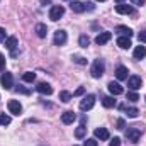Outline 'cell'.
Instances as JSON below:
<instances>
[{
    "label": "cell",
    "instance_id": "obj_19",
    "mask_svg": "<svg viewBox=\"0 0 146 146\" xmlns=\"http://www.w3.org/2000/svg\"><path fill=\"white\" fill-rule=\"evenodd\" d=\"M115 76H117V80H127V68L126 66H117Z\"/></svg>",
    "mask_w": 146,
    "mask_h": 146
},
{
    "label": "cell",
    "instance_id": "obj_6",
    "mask_svg": "<svg viewBox=\"0 0 146 146\" xmlns=\"http://www.w3.org/2000/svg\"><path fill=\"white\" fill-rule=\"evenodd\" d=\"M141 83H143V80H141V76H138V75H131V76L127 78V87H129L131 90L141 88Z\"/></svg>",
    "mask_w": 146,
    "mask_h": 146
},
{
    "label": "cell",
    "instance_id": "obj_29",
    "mask_svg": "<svg viewBox=\"0 0 146 146\" xmlns=\"http://www.w3.org/2000/svg\"><path fill=\"white\" fill-rule=\"evenodd\" d=\"M73 61H75L76 65H87V60H85L83 56H78V54L73 56Z\"/></svg>",
    "mask_w": 146,
    "mask_h": 146
},
{
    "label": "cell",
    "instance_id": "obj_28",
    "mask_svg": "<svg viewBox=\"0 0 146 146\" xmlns=\"http://www.w3.org/2000/svg\"><path fill=\"white\" fill-rule=\"evenodd\" d=\"M127 100H131V102H138L139 100V95L133 90V92H127Z\"/></svg>",
    "mask_w": 146,
    "mask_h": 146
},
{
    "label": "cell",
    "instance_id": "obj_39",
    "mask_svg": "<svg viewBox=\"0 0 146 146\" xmlns=\"http://www.w3.org/2000/svg\"><path fill=\"white\" fill-rule=\"evenodd\" d=\"M85 10H94V3L92 2H87L85 3Z\"/></svg>",
    "mask_w": 146,
    "mask_h": 146
},
{
    "label": "cell",
    "instance_id": "obj_9",
    "mask_svg": "<svg viewBox=\"0 0 146 146\" xmlns=\"http://www.w3.org/2000/svg\"><path fill=\"white\" fill-rule=\"evenodd\" d=\"M107 88H109V92L112 94V95H121V94L124 92L122 85H121V83H117V82H109Z\"/></svg>",
    "mask_w": 146,
    "mask_h": 146
},
{
    "label": "cell",
    "instance_id": "obj_32",
    "mask_svg": "<svg viewBox=\"0 0 146 146\" xmlns=\"http://www.w3.org/2000/svg\"><path fill=\"white\" fill-rule=\"evenodd\" d=\"M83 94H85V88L80 87V88H76V90L73 92V97H76V95H83Z\"/></svg>",
    "mask_w": 146,
    "mask_h": 146
},
{
    "label": "cell",
    "instance_id": "obj_14",
    "mask_svg": "<svg viewBox=\"0 0 146 146\" xmlns=\"http://www.w3.org/2000/svg\"><path fill=\"white\" fill-rule=\"evenodd\" d=\"M110 37H112V33H100L99 36L95 37V42L99 44V46H102V44H106V42H109L110 41Z\"/></svg>",
    "mask_w": 146,
    "mask_h": 146
},
{
    "label": "cell",
    "instance_id": "obj_2",
    "mask_svg": "<svg viewBox=\"0 0 146 146\" xmlns=\"http://www.w3.org/2000/svg\"><path fill=\"white\" fill-rule=\"evenodd\" d=\"M126 138H127L131 143H138V141H139V138H141V129H139L138 126L129 127V129L126 131Z\"/></svg>",
    "mask_w": 146,
    "mask_h": 146
},
{
    "label": "cell",
    "instance_id": "obj_37",
    "mask_svg": "<svg viewBox=\"0 0 146 146\" xmlns=\"http://www.w3.org/2000/svg\"><path fill=\"white\" fill-rule=\"evenodd\" d=\"M124 126H126L124 119H119V121H117V129H124Z\"/></svg>",
    "mask_w": 146,
    "mask_h": 146
},
{
    "label": "cell",
    "instance_id": "obj_22",
    "mask_svg": "<svg viewBox=\"0 0 146 146\" xmlns=\"http://www.w3.org/2000/svg\"><path fill=\"white\" fill-rule=\"evenodd\" d=\"M85 133H87V127H85L83 124H80V126H78V127L75 129V136H76L78 139H82V138L85 136Z\"/></svg>",
    "mask_w": 146,
    "mask_h": 146
},
{
    "label": "cell",
    "instance_id": "obj_40",
    "mask_svg": "<svg viewBox=\"0 0 146 146\" xmlns=\"http://www.w3.org/2000/svg\"><path fill=\"white\" fill-rule=\"evenodd\" d=\"M17 92H22V94H29V90H26V88H22V87H17Z\"/></svg>",
    "mask_w": 146,
    "mask_h": 146
},
{
    "label": "cell",
    "instance_id": "obj_3",
    "mask_svg": "<svg viewBox=\"0 0 146 146\" xmlns=\"http://www.w3.org/2000/svg\"><path fill=\"white\" fill-rule=\"evenodd\" d=\"M65 14V7L63 5H53L49 10V19L51 21H60Z\"/></svg>",
    "mask_w": 146,
    "mask_h": 146
},
{
    "label": "cell",
    "instance_id": "obj_31",
    "mask_svg": "<svg viewBox=\"0 0 146 146\" xmlns=\"http://www.w3.org/2000/svg\"><path fill=\"white\" fill-rule=\"evenodd\" d=\"M83 146H97V139H94V138H90V139H87Z\"/></svg>",
    "mask_w": 146,
    "mask_h": 146
},
{
    "label": "cell",
    "instance_id": "obj_35",
    "mask_svg": "<svg viewBox=\"0 0 146 146\" xmlns=\"http://www.w3.org/2000/svg\"><path fill=\"white\" fill-rule=\"evenodd\" d=\"M138 39H139V42H146V31H143V33H139V36H138Z\"/></svg>",
    "mask_w": 146,
    "mask_h": 146
},
{
    "label": "cell",
    "instance_id": "obj_18",
    "mask_svg": "<svg viewBox=\"0 0 146 146\" xmlns=\"http://www.w3.org/2000/svg\"><path fill=\"white\" fill-rule=\"evenodd\" d=\"M145 56H146V46H143V44L136 46V49H134V58H136V60H143Z\"/></svg>",
    "mask_w": 146,
    "mask_h": 146
},
{
    "label": "cell",
    "instance_id": "obj_21",
    "mask_svg": "<svg viewBox=\"0 0 146 146\" xmlns=\"http://www.w3.org/2000/svg\"><path fill=\"white\" fill-rule=\"evenodd\" d=\"M36 34L39 37H46V34H48V27H46V24H37L36 26Z\"/></svg>",
    "mask_w": 146,
    "mask_h": 146
},
{
    "label": "cell",
    "instance_id": "obj_16",
    "mask_svg": "<svg viewBox=\"0 0 146 146\" xmlns=\"http://www.w3.org/2000/svg\"><path fill=\"white\" fill-rule=\"evenodd\" d=\"M70 9H72L73 12H76V14H82V12H85V3L78 2V0H73L72 3H70Z\"/></svg>",
    "mask_w": 146,
    "mask_h": 146
},
{
    "label": "cell",
    "instance_id": "obj_34",
    "mask_svg": "<svg viewBox=\"0 0 146 146\" xmlns=\"http://www.w3.org/2000/svg\"><path fill=\"white\" fill-rule=\"evenodd\" d=\"M3 68H5V56L0 54V72H3Z\"/></svg>",
    "mask_w": 146,
    "mask_h": 146
},
{
    "label": "cell",
    "instance_id": "obj_36",
    "mask_svg": "<svg viewBox=\"0 0 146 146\" xmlns=\"http://www.w3.org/2000/svg\"><path fill=\"white\" fill-rule=\"evenodd\" d=\"M110 146H121V139H119V138L110 139Z\"/></svg>",
    "mask_w": 146,
    "mask_h": 146
},
{
    "label": "cell",
    "instance_id": "obj_24",
    "mask_svg": "<svg viewBox=\"0 0 146 146\" xmlns=\"http://www.w3.org/2000/svg\"><path fill=\"white\" fill-rule=\"evenodd\" d=\"M22 80H24V82H27V83H33V82L36 80V73H33V72H26L24 75H22Z\"/></svg>",
    "mask_w": 146,
    "mask_h": 146
},
{
    "label": "cell",
    "instance_id": "obj_10",
    "mask_svg": "<svg viewBox=\"0 0 146 146\" xmlns=\"http://www.w3.org/2000/svg\"><path fill=\"white\" fill-rule=\"evenodd\" d=\"M66 39H68V36H66V33H65V31H56L53 41H54V44H56V46H63V44L66 42Z\"/></svg>",
    "mask_w": 146,
    "mask_h": 146
},
{
    "label": "cell",
    "instance_id": "obj_26",
    "mask_svg": "<svg viewBox=\"0 0 146 146\" xmlns=\"http://www.w3.org/2000/svg\"><path fill=\"white\" fill-rule=\"evenodd\" d=\"M126 114H127V117H131V119H134V117H138V114H139V110L136 109V107H127V109H126Z\"/></svg>",
    "mask_w": 146,
    "mask_h": 146
},
{
    "label": "cell",
    "instance_id": "obj_7",
    "mask_svg": "<svg viewBox=\"0 0 146 146\" xmlns=\"http://www.w3.org/2000/svg\"><path fill=\"white\" fill-rule=\"evenodd\" d=\"M7 107H9V110H10V114H14V115H19V114L22 112V106H21L19 100H9Z\"/></svg>",
    "mask_w": 146,
    "mask_h": 146
},
{
    "label": "cell",
    "instance_id": "obj_15",
    "mask_svg": "<svg viewBox=\"0 0 146 146\" xmlns=\"http://www.w3.org/2000/svg\"><path fill=\"white\" fill-rule=\"evenodd\" d=\"M3 42H5V48H7L9 51H14V49H17V42H19V41H17L15 36H10V37H7Z\"/></svg>",
    "mask_w": 146,
    "mask_h": 146
},
{
    "label": "cell",
    "instance_id": "obj_42",
    "mask_svg": "<svg viewBox=\"0 0 146 146\" xmlns=\"http://www.w3.org/2000/svg\"><path fill=\"white\" fill-rule=\"evenodd\" d=\"M115 2H117V3H122V2H124V0H115Z\"/></svg>",
    "mask_w": 146,
    "mask_h": 146
},
{
    "label": "cell",
    "instance_id": "obj_30",
    "mask_svg": "<svg viewBox=\"0 0 146 146\" xmlns=\"http://www.w3.org/2000/svg\"><path fill=\"white\" fill-rule=\"evenodd\" d=\"M9 124H10V117L5 115V114H2L0 115V126H9Z\"/></svg>",
    "mask_w": 146,
    "mask_h": 146
},
{
    "label": "cell",
    "instance_id": "obj_27",
    "mask_svg": "<svg viewBox=\"0 0 146 146\" xmlns=\"http://www.w3.org/2000/svg\"><path fill=\"white\" fill-rule=\"evenodd\" d=\"M78 44H80L82 48H87V46L90 44V37H88V36H80V39H78Z\"/></svg>",
    "mask_w": 146,
    "mask_h": 146
},
{
    "label": "cell",
    "instance_id": "obj_13",
    "mask_svg": "<svg viewBox=\"0 0 146 146\" xmlns=\"http://www.w3.org/2000/svg\"><path fill=\"white\" fill-rule=\"evenodd\" d=\"M94 136H95L97 139H100V141H106V139H109V131H107L106 127H97V129L94 131Z\"/></svg>",
    "mask_w": 146,
    "mask_h": 146
},
{
    "label": "cell",
    "instance_id": "obj_5",
    "mask_svg": "<svg viewBox=\"0 0 146 146\" xmlns=\"http://www.w3.org/2000/svg\"><path fill=\"white\" fill-rule=\"evenodd\" d=\"M0 83H2V87L3 88H12V85H14V76H12V73L5 72L2 73V76H0Z\"/></svg>",
    "mask_w": 146,
    "mask_h": 146
},
{
    "label": "cell",
    "instance_id": "obj_25",
    "mask_svg": "<svg viewBox=\"0 0 146 146\" xmlns=\"http://www.w3.org/2000/svg\"><path fill=\"white\" fill-rule=\"evenodd\" d=\"M72 94H70V92H66V90H63V92H60V100H61V102H70V100H72Z\"/></svg>",
    "mask_w": 146,
    "mask_h": 146
},
{
    "label": "cell",
    "instance_id": "obj_8",
    "mask_svg": "<svg viewBox=\"0 0 146 146\" xmlns=\"http://www.w3.org/2000/svg\"><path fill=\"white\" fill-rule=\"evenodd\" d=\"M36 90L39 92V94H42V95H51V94H53V87H51L49 83H46V82L37 83Z\"/></svg>",
    "mask_w": 146,
    "mask_h": 146
},
{
    "label": "cell",
    "instance_id": "obj_4",
    "mask_svg": "<svg viewBox=\"0 0 146 146\" xmlns=\"http://www.w3.org/2000/svg\"><path fill=\"white\" fill-rule=\"evenodd\" d=\"M94 104H95V95L88 94V95H85V97L82 99V102H80V110H90L94 107Z\"/></svg>",
    "mask_w": 146,
    "mask_h": 146
},
{
    "label": "cell",
    "instance_id": "obj_1",
    "mask_svg": "<svg viewBox=\"0 0 146 146\" xmlns=\"http://www.w3.org/2000/svg\"><path fill=\"white\" fill-rule=\"evenodd\" d=\"M106 72V63H104V60H95L94 61V65H92V68H90V73H92V76L94 78H100L102 75Z\"/></svg>",
    "mask_w": 146,
    "mask_h": 146
},
{
    "label": "cell",
    "instance_id": "obj_23",
    "mask_svg": "<svg viewBox=\"0 0 146 146\" xmlns=\"http://www.w3.org/2000/svg\"><path fill=\"white\" fill-rule=\"evenodd\" d=\"M102 106H104V107H107V109H110V107H115V100H114V97H104Z\"/></svg>",
    "mask_w": 146,
    "mask_h": 146
},
{
    "label": "cell",
    "instance_id": "obj_33",
    "mask_svg": "<svg viewBox=\"0 0 146 146\" xmlns=\"http://www.w3.org/2000/svg\"><path fill=\"white\" fill-rule=\"evenodd\" d=\"M5 39H7V33H5V29H3V27H0V42H2V41H5Z\"/></svg>",
    "mask_w": 146,
    "mask_h": 146
},
{
    "label": "cell",
    "instance_id": "obj_41",
    "mask_svg": "<svg viewBox=\"0 0 146 146\" xmlns=\"http://www.w3.org/2000/svg\"><path fill=\"white\" fill-rule=\"evenodd\" d=\"M41 3H42V5H48V3H49V0H41Z\"/></svg>",
    "mask_w": 146,
    "mask_h": 146
},
{
    "label": "cell",
    "instance_id": "obj_12",
    "mask_svg": "<svg viewBox=\"0 0 146 146\" xmlns=\"http://www.w3.org/2000/svg\"><path fill=\"white\" fill-rule=\"evenodd\" d=\"M115 12H117V14H122V15H129V14H133L134 10H133V7H131V5L119 3V5H115Z\"/></svg>",
    "mask_w": 146,
    "mask_h": 146
},
{
    "label": "cell",
    "instance_id": "obj_38",
    "mask_svg": "<svg viewBox=\"0 0 146 146\" xmlns=\"http://www.w3.org/2000/svg\"><path fill=\"white\" fill-rule=\"evenodd\" d=\"M131 3H133V5H145L146 0H131Z\"/></svg>",
    "mask_w": 146,
    "mask_h": 146
},
{
    "label": "cell",
    "instance_id": "obj_11",
    "mask_svg": "<svg viewBox=\"0 0 146 146\" xmlns=\"http://www.w3.org/2000/svg\"><path fill=\"white\" fill-rule=\"evenodd\" d=\"M61 121H63V124H73L76 121V114L73 110H66L61 114Z\"/></svg>",
    "mask_w": 146,
    "mask_h": 146
},
{
    "label": "cell",
    "instance_id": "obj_20",
    "mask_svg": "<svg viewBox=\"0 0 146 146\" xmlns=\"http://www.w3.org/2000/svg\"><path fill=\"white\" fill-rule=\"evenodd\" d=\"M115 33H119V34H122V36H126V37L133 36V29H129V27H126V26H117V27H115Z\"/></svg>",
    "mask_w": 146,
    "mask_h": 146
},
{
    "label": "cell",
    "instance_id": "obj_17",
    "mask_svg": "<svg viewBox=\"0 0 146 146\" xmlns=\"http://www.w3.org/2000/svg\"><path fill=\"white\" fill-rule=\"evenodd\" d=\"M117 46L122 48V49H129V48H131V37L121 36L119 39H117Z\"/></svg>",
    "mask_w": 146,
    "mask_h": 146
},
{
    "label": "cell",
    "instance_id": "obj_43",
    "mask_svg": "<svg viewBox=\"0 0 146 146\" xmlns=\"http://www.w3.org/2000/svg\"><path fill=\"white\" fill-rule=\"evenodd\" d=\"M97 2H104V0H97Z\"/></svg>",
    "mask_w": 146,
    "mask_h": 146
}]
</instances>
